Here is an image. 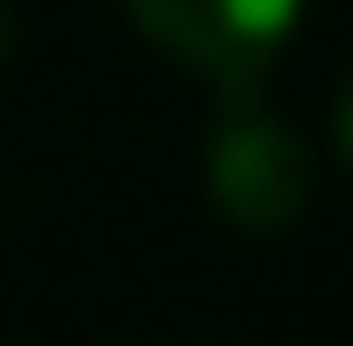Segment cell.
Segmentation results:
<instances>
[{
    "instance_id": "7a4b0ae2",
    "label": "cell",
    "mask_w": 353,
    "mask_h": 346,
    "mask_svg": "<svg viewBox=\"0 0 353 346\" xmlns=\"http://www.w3.org/2000/svg\"><path fill=\"white\" fill-rule=\"evenodd\" d=\"M130 14L159 51L216 72L223 87H252L288 43L303 0H130Z\"/></svg>"
},
{
    "instance_id": "3957f363",
    "label": "cell",
    "mask_w": 353,
    "mask_h": 346,
    "mask_svg": "<svg viewBox=\"0 0 353 346\" xmlns=\"http://www.w3.org/2000/svg\"><path fill=\"white\" fill-rule=\"evenodd\" d=\"M339 152L353 159V80H346V94H339Z\"/></svg>"
},
{
    "instance_id": "6da1fadb",
    "label": "cell",
    "mask_w": 353,
    "mask_h": 346,
    "mask_svg": "<svg viewBox=\"0 0 353 346\" xmlns=\"http://www.w3.org/2000/svg\"><path fill=\"white\" fill-rule=\"evenodd\" d=\"M202 166H210L216 210L231 224H245V231L288 224L303 210V195H310V152H303V137L288 130L274 108H260L252 87H231Z\"/></svg>"
}]
</instances>
